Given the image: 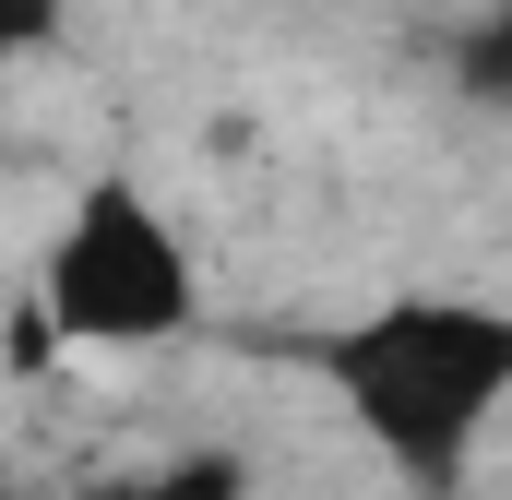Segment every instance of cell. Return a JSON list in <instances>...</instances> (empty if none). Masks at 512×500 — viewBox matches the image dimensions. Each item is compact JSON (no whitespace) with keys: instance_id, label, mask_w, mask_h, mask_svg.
<instances>
[{"instance_id":"cell-4","label":"cell","mask_w":512,"mask_h":500,"mask_svg":"<svg viewBox=\"0 0 512 500\" xmlns=\"http://www.w3.org/2000/svg\"><path fill=\"white\" fill-rule=\"evenodd\" d=\"M453 72H465V96H489V108H512V0H489V12L465 24Z\"/></svg>"},{"instance_id":"cell-5","label":"cell","mask_w":512,"mask_h":500,"mask_svg":"<svg viewBox=\"0 0 512 500\" xmlns=\"http://www.w3.org/2000/svg\"><path fill=\"white\" fill-rule=\"evenodd\" d=\"M72 24V0H0V60H24V48H48Z\"/></svg>"},{"instance_id":"cell-3","label":"cell","mask_w":512,"mask_h":500,"mask_svg":"<svg viewBox=\"0 0 512 500\" xmlns=\"http://www.w3.org/2000/svg\"><path fill=\"white\" fill-rule=\"evenodd\" d=\"M84 500H251V465L239 453H167V465L108 477V489H84Z\"/></svg>"},{"instance_id":"cell-6","label":"cell","mask_w":512,"mask_h":500,"mask_svg":"<svg viewBox=\"0 0 512 500\" xmlns=\"http://www.w3.org/2000/svg\"><path fill=\"white\" fill-rule=\"evenodd\" d=\"M0 500H24V489H0Z\"/></svg>"},{"instance_id":"cell-2","label":"cell","mask_w":512,"mask_h":500,"mask_svg":"<svg viewBox=\"0 0 512 500\" xmlns=\"http://www.w3.org/2000/svg\"><path fill=\"white\" fill-rule=\"evenodd\" d=\"M191 310H203V286H191L179 227H167L131 179L72 191L60 239H48V262H36V322H48V334H72V346L143 358V346L191 334Z\"/></svg>"},{"instance_id":"cell-1","label":"cell","mask_w":512,"mask_h":500,"mask_svg":"<svg viewBox=\"0 0 512 500\" xmlns=\"http://www.w3.org/2000/svg\"><path fill=\"white\" fill-rule=\"evenodd\" d=\"M334 405L358 417V441L382 453L393 477L453 489L489 441V417L512 405V310L489 298H382L346 334L310 346Z\"/></svg>"}]
</instances>
